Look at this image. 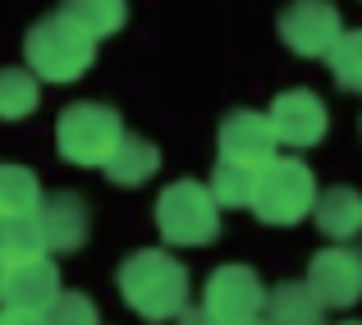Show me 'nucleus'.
<instances>
[{"mask_svg":"<svg viewBox=\"0 0 362 325\" xmlns=\"http://www.w3.org/2000/svg\"><path fill=\"white\" fill-rule=\"evenodd\" d=\"M119 298L129 312H138L142 321H179L188 312V271L175 252L165 247H138L119 261L115 271Z\"/></svg>","mask_w":362,"mask_h":325,"instance_id":"f257e3e1","label":"nucleus"},{"mask_svg":"<svg viewBox=\"0 0 362 325\" xmlns=\"http://www.w3.org/2000/svg\"><path fill=\"white\" fill-rule=\"evenodd\" d=\"M97 64V37L78 28L64 9H51L23 32V69L42 83H78Z\"/></svg>","mask_w":362,"mask_h":325,"instance_id":"f03ea898","label":"nucleus"},{"mask_svg":"<svg viewBox=\"0 0 362 325\" xmlns=\"http://www.w3.org/2000/svg\"><path fill=\"white\" fill-rule=\"evenodd\" d=\"M124 138L129 133H124L119 110L101 106V101H74L55 119V151H60L64 165L78 170H106Z\"/></svg>","mask_w":362,"mask_h":325,"instance_id":"7ed1b4c3","label":"nucleus"},{"mask_svg":"<svg viewBox=\"0 0 362 325\" xmlns=\"http://www.w3.org/2000/svg\"><path fill=\"white\" fill-rule=\"evenodd\" d=\"M156 234L170 247H206L221 238V202L197 179H175L156 197Z\"/></svg>","mask_w":362,"mask_h":325,"instance_id":"20e7f679","label":"nucleus"},{"mask_svg":"<svg viewBox=\"0 0 362 325\" xmlns=\"http://www.w3.org/2000/svg\"><path fill=\"white\" fill-rule=\"evenodd\" d=\"M317 175L312 165H303L298 156H280L275 165H266L257 175V193H252V215L262 225H275V229H289L298 220H308L317 211Z\"/></svg>","mask_w":362,"mask_h":325,"instance_id":"39448f33","label":"nucleus"},{"mask_svg":"<svg viewBox=\"0 0 362 325\" xmlns=\"http://www.w3.org/2000/svg\"><path fill=\"white\" fill-rule=\"evenodd\" d=\"M266 298H271V289L262 284V275H257L247 261L216 266V271L206 275V289H202V307L221 325L262 321L266 317Z\"/></svg>","mask_w":362,"mask_h":325,"instance_id":"423d86ee","label":"nucleus"},{"mask_svg":"<svg viewBox=\"0 0 362 325\" xmlns=\"http://www.w3.org/2000/svg\"><path fill=\"white\" fill-rule=\"evenodd\" d=\"M275 32L303 60H330V51L344 42L349 28H344V14L330 0H293V5L280 9Z\"/></svg>","mask_w":362,"mask_h":325,"instance_id":"0eeeda50","label":"nucleus"},{"mask_svg":"<svg viewBox=\"0 0 362 325\" xmlns=\"http://www.w3.org/2000/svg\"><path fill=\"white\" fill-rule=\"evenodd\" d=\"M216 147H221V160H230V165H239V170H252V175H262L266 165L280 160V138H275V129H271V114L243 110V106L221 119Z\"/></svg>","mask_w":362,"mask_h":325,"instance_id":"6e6552de","label":"nucleus"},{"mask_svg":"<svg viewBox=\"0 0 362 325\" xmlns=\"http://www.w3.org/2000/svg\"><path fill=\"white\" fill-rule=\"evenodd\" d=\"M303 280H308V289L321 298L326 312L354 307L362 298V252H354V247H344V243L321 247L308 261V275H303Z\"/></svg>","mask_w":362,"mask_h":325,"instance_id":"1a4fd4ad","label":"nucleus"},{"mask_svg":"<svg viewBox=\"0 0 362 325\" xmlns=\"http://www.w3.org/2000/svg\"><path fill=\"white\" fill-rule=\"evenodd\" d=\"M266 114H271V129H275V138H280V147H289V151L317 147V142L326 138V129H330V110L312 88L280 92Z\"/></svg>","mask_w":362,"mask_h":325,"instance_id":"9d476101","label":"nucleus"},{"mask_svg":"<svg viewBox=\"0 0 362 325\" xmlns=\"http://www.w3.org/2000/svg\"><path fill=\"white\" fill-rule=\"evenodd\" d=\"M42 234H46V247L51 252H78L92 234V206L83 193L74 188H60V193H46V206H42Z\"/></svg>","mask_w":362,"mask_h":325,"instance_id":"9b49d317","label":"nucleus"},{"mask_svg":"<svg viewBox=\"0 0 362 325\" xmlns=\"http://www.w3.org/2000/svg\"><path fill=\"white\" fill-rule=\"evenodd\" d=\"M60 293H64L60 289V266H55L51 256H42V261H28V266H18V271H9V302L5 307H23V312L46 317Z\"/></svg>","mask_w":362,"mask_h":325,"instance_id":"f8f14e48","label":"nucleus"},{"mask_svg":"<svg viewBox=\"0 0 362 325\" xmlns=\"http://www.w3.org/2000/svg\"><path fill=\"white\" fill-rule=\"evenodd\" d=\"M312 220H317V229L326 238H358L362 234V193L349 188V184L321 188Z\"/></svg>","mask_w":362,"mask_h":325,"instance_id":"ddd939ff","label":"nucleus"},{"mask_svg":"<svg viewBox=\"0 0 362 325\" xmlns=\"http://www.w3.org/2000/svg\"><path fill=\"white\" fill-rule=\"evenodd\" d=\"M266 321L271 325H321L326 307L308 289V280H280L271 289V298H266Z\"/></svg>","mask_w":362,"mask_h":325,"instance_id":"4468645a","label":"nucleus"},{"mask_svg":"<svg viewBox=\"0 0 362 325\" xmlns=\"http://www.w3.org/2000/svg\"><path fill=\"white\" fill-rule=\"evenodd\" d=\"M46 206V193L28 165H0V220H37Z\"/></svg>","mask_w":362,"mask_h":325,"instance_id":"2eb2a0df","label":"nucleus"},{"mask_svg":"<svg viewBox=\"0 0 362 325\" xmlns=\"http://www.w3.org/2000/svg\"><path fill=\"white\" fill-rule=\"evenodd\" d=\"M160 170V147L147 138H124L119 151L110 156V165L101 170V175L110 179L115 188H142L151 175Z\"/></svg>","mask_w":362,"mask_h":325,"instance_id":"dca6fc26","label":"nucleus"},{"mask_svg":"<svg viewBox=\"0 0 362 325\" xmlns=\"http://www.w3.org/2000/svg\"><path fill=\"white\" fill-rule=\"evenodd\" d=\"M42 256H51L42 220H0V266L5 271H18V266L42 261Z\"/></svg>","mask_w":362,"mask_h":325,"instance_id":"f3484780","label":"nucleus"},{"mask_svg":"<svg viewBox=\"0 0 362 325\" xmlns=\"http://www.w3.org/2000/svg\"><path fill=\"white\" fill-rule=\"evenodd\" d=\"M64 14L74 18L78 28H88L97 42L115 37L124 23H129V0H64Z\"/></svg>","mask_w":362,"mask_h":325,"instance_id":"a211bd4d","label":"nucleus"},{"mask_svg":"<svg viewBox=\"0 0 362 325\" xmlns=\"http://www.w3.org/2000/svg\"><path fill=\"white\" fill-rule=\"evenodd\" d=\"M42 106V78L28 69H0V119L18 124Z\"/></svg>","mask_w":362,"mask_h":325,"instance_id":"6ab92c4d","label":"nucleus"},{"mask_svg":"<svg viewBox=\"0 0 362 325\" xmlns=\"http://www.w3.org/2000/svg\"><path fill=\"white\" fill-rule=\"evenodd\" d=\"M206 188H211V197L221 202V211H239V206H247V211H252L257 175H252V170L230 165V160H216V170H211V179H206Z\"/></svg>","mask_w":362,"mask_h":325,"instance_id":"aec40b11","label":"nucleus"},{"mask_svg":"<svg viewBox=\"0 0 362 325\" xmlns=\"http://www.w3.org/2000/svg\"><path fill=\"white\" fill-rule=\"evenodd\" d=\"M330 78L339 83L344 92H358L362 97V28H349L344 42L330 51Z\"/></svg>","mask_w":362,"mask_h":325,"instance_id":"412c9836","label":"nucleus"},{"mask_svg":"<svg viewBox=\"0 0 362 325\" xmlns=\"http://www.w3.org/2000/svg\"><path fill=\"white\" fill-rule=\"evenodd\" d=\"M46 325H101V312L88 293L64 289L60 298H55V307L46 312Z\"/></svg>","mask_w":362,"mask_h":325,"instance_id":"4be33fe9","label":"nucleus"},{"mask_svg":"<svg viewBox=\"0 0 362 325\" xmlns=\"http://www.w3.org/2000/svg\"><path fill=\"white\" fill-rule=\"evenodd\" d=\"M0 325H46V317L23 312V307H0Z\"/></svg>","mask_w":362,"mask_h":325,"instance_id":"5701e85b","label":"nucleus"},{"mask_svg":"<svg viewBox=\"0 0 362 325\" xmlns=\"http://www.w3.org/2000/svg\"><path fill=\"white\" fill-rule=\"evenodd\" d=\"M175 325H221V321H216L206 307H188V312H184V317H179Z\"/></svg>","mask_w":362,"mask_h":325,"instance_id":"b1692460","label":"nucleus"},{"mask_svg":"<svg viewBox=\"0 0 362 325\" xmlns=\"http://www.w3.org/2000/svg\"><path fill=\"white\" fill-rule=\"evenodd\" d=\"M5 302H9V271L0 266V307H5Z\"/></svg>","mask_w":362,"mask_h":325,"instance_id":"393cba45","label":"nucleus"},{"mask_svg":"<svg viewBox=\"0 0 362 325\" xmlns=\"http://www.w3.org/2000/svg\"><path fill=\"white\" fill-rule=\"evenodd\" d=\"M247 325H271V321H266V317H262V321H247Z\"/></svg>","mask_w":362,"mask_h":325,"instance_id":"a878e982","label":"nucleus"},{"mask_svg":"<svg viewBox=\"0 0 362 325\" xmlns=\"http://www.w3.org/2000/svg\"><path fill=\"white\" fill-rule=\"evenodd\" d=\"M339 325H362V321H339Z\"/></svg>","mask_w":362,"mask_h":325,"instance_id":"bb28decb","label":"nucleus"},{"mask_svg":"<svg viewBox=\"0 0 362 325\" xmlns=\"http://www.w3.org/2000/svg\"><path fill=\"white\" fill-rule=\"evenodd\" d=\"M358 129H362V119H358Z\"/></svg>","mask_w":362,"mask_h":325,"instance_id":"cd10ccee","label":"nucleus"}]
</instances>
